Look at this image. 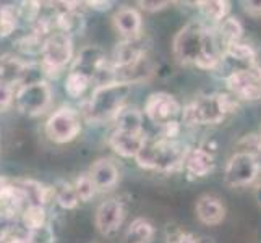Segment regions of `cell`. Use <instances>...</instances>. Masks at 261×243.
I'll return each instance as SVG.
<instances>
[{"label":"cell","mask_w":261,"mask_h":243,"mask_svg":"<svg viewBox=\"0 0 261 243\" xmlns=\"http://www.w3.org/2000/svg\"><path fill=\"white\" fill-rule=\"evenodd\" d=\"M239 99L230 93H214L196 96L182 111V123L187 127L219 125L230 114L239 111Z\"/></svg>","instance_id":"3"},{"label":"cell","mask_w":261,"mask_h":243,"mask_svg":"<svg viewBox=\"0 0 261 243\" xmlns=\"http://www.w3.org/2000/svg\"><path fill=\"white\" fill-rule=\"evenodd\" d=\"M137 5H140L141 10L145 12H149V13H156V12H161L164 10V8H167L170 5V2H167V0H164V2H149V0H145V2H138Z\"/></svg>","instance_id":"34"},{"label":"cell","mask_w":261,"mask_h":243,"mask_svg":"<svg viewBox=\"0 0 261 243\" xmlns=\"http://www.w3.org/2000/svg\"><path fill=\"white\" fill-rule=\"evenodd\" d=\"M255 65H258L255 49L251 47L250 44L237 42V44H232V46H229L222 52L221 64H219L218 70H221V68L226 70V73H224V76H226L233 70L248 68V67H255Z\"/></svg>","instance_id":"13"},{"label":"cell","mask_w":261,"mask_h":243,"mask_svg":"<svg viewBox=\"0 0 261 243\" xmlns=\"http://www.w3.org/2000/svg\"><path fill=\"white\" fill-rule=\"evenodd\" d=\"M216 169L214 154L203 146L188 148L187 156L184 159V170L190 180H200L208 177Z\"/></svg>","instance_id":"12"},{"label":"cell","mask_w":261,"mask_h":243,"mask_svg":"<svg viewBox=\"0 0 261 243\" xmlns=\"http://www.w3.org/2000/svg\"><path fill=\"white\" fill-rule=\"evenodd\" d=\"M114 28L123 39H138L143 31V18L133 7H120L112 16Z\"/></svg>","instance_id":"17"},{"label":"cell","mask_w":261,"mask_h":243,"mask_svg":"<svg viewBox=\"0 0 261 243\" xmlns=\"http://www.w3.org/2000/svg\"><path fill=\"white\" fill-rule=\"evenodd\" d=\"M41 8H42V4L41 2H21L20 7H18L20 20H24V21L34 24L36 21L39 20Z\"/></svg>","instance_id":"31"},{"label":"cell","mask_w":261,"mask_h":243,"mask_svg":"<svg viewBox=\"0 0 261 243\" xmlns=\"http://www.w3.org/2000/svg\"><path fill=\"white\" fill-rule=\"evenodd\" d=\"M26 64L18 60L13 56L0 57V83H7L15 86V83H21Z\"/></svg>","instance_id":"24"},{"label":"cell","mask_w":261,"mask_h":243,"mask_svg":"<svg viewBox=\"0 0 261 243\" xmlns=\"http://www.w3.org/2000/svg\"><path fill=\"white\" fill-rule=\"evenodd\" d=\"M24 238L28 243H54L56 241V235H54V230L49 224H46V226H42L39 229L28 230Z\"/></svg>","instance_id":"30"},{"label":"cell","mask_w":261,"mask_h":243,"mask_svg":"<svg viewBox=\"0 0 261 243\" xmlns=\"http://www.w3.org/2000/svg\"><path fill=\"white\" fill-rule=\"evenodd\" d=\"M47 215H46V208L39 204H28L21 214V224L26 230H34L42 226H46Z\"/></svg>","instance_id":"26"},{"label":"cell","mask_w":261,"mask_h":243,"mask_svg":"<svg viewBox=\"0 0 261 243\" xmlns=\"http://www.w3.org/2000/svg\"><path fill=\"white\" fill-rule=\"evenodd\" d=\"M256 200H258V203L261 204V182H259V185H258V188H256Z\"/></svg>","instance_id":"39"},{"label":"cell","mask_w":261,"mask_h":243,"mask_svg":"<svg viewBox=\"0 0 261 243\" xmlns=\"http://www.w3.org/2000/svg\"><path fill=\"white\" fill-rule=\"evenodd\" d=\"M172 52L178 64L200 70L216 71L221 64L222 49L211 26L201 20L187 23L172 41Z\"/></svg>","instance_id":"1"},{"label":"cell","mask_w":261,"mask_h":243,"mask_svg":"<svg viewBox=\"0 0 261 243\" xmlns=\"http://www.w3.org/2000/svg\"><path fill=\"white\" fill-rule=\"evenodd\" d=\"M7 243H28L24 237H10L7 240Z\"/></svg>","instance_id":"37"},{"label":"cell","mask_w":261,"mask_h":243,"mask_svg":"<svg viewBox=\"0 0 261 243\" xmlns=\"http://www.w3.org/2000/svg\"><path fill=\"white\" fill-rule=\"evenodd\" d=\"M16 109L28 117L44 114L52 104V88L47 81H39L33 85H23L16 89L15 96Z\"/></svg>","instance_id":"10"},{"label":"cell","mask_w":261,"mask_h":243,"mask_svg":"<svg viewBox=\"0 0 261 243\" xmlns=\"http://www.w3.org/2000/svg\"><path fill=\"white\" fill-rule=\"evenodd\" d=\"M154 235V226L145 218H137L125 230V243H151Z\"/></svg>","instance_id":"23"},{"label":"cell","mask_w":261,"mask_h":243,"mask_svg":"<svg viewBox=\"0 0 261 243\" xmlns=\"http://www.w3.org/2000/svg\"><path fill=\"white\" fill-rule=\"evenodd\" d=\"M196 10L200 12L203 23L208 26H218L230 16V4L226 0H204V2H196Z\"/></svg>","instance_id":"20"},{"label":"cell","mask_w":261,"mask_h":243,"mask_svg":"<svg viewBox=\"0 0 261 243\" xmlns=\"http://www.w3.org/2000/svg\"><path fill=\"white\" fill-rule=\"evenodd\" d=\"M125 206L120 200H106L97 206L96 215H94V224L97 232L104 237H109L112 233H115L122 227V224L125 221Z\"/></svg>","instance_id":"11"},{"label":"cell","mask_w":261,"mask_h":243,"mask_svg":"<svg viewBox=\"0 0 261 243\" xmlns=\"http://www.w3.org/2000/svg\"><path fill=\"white\" fill-rule=\"evenodd\" d=\"M18 21H20L18 7L5 5L0 8V38H8L13 34L18 28Z\"/></svg>","instance_id":"28"},{"label":"cell","mask_w":261,"mask_h":243,"mask_svg":"<svg viewBox=\"0 0 261 243\" xmlns=\"http://www.w3.org/2000/svg\"><path fill=\"white\" fill-rule=\"evenodd\" d=\"M146 138L148 137L145 133H133L114 128V131L109 134L107 143H109L111 149L117 156L125 159H135L141 151V148L145 146Z\"/></svg>","instance_id":"14"},{"label":"cell","mask_w":261,"mask_h":243,"mask_svg":"<svg viewBox=\"0 0 261 243\" xmlns=\"http://www.w3.org/2000/svg\"><path fill=\"white\" fill-rule=\"evenodd\" d=\"M190 146L180 140L167 138H146L145 146L141 148L138 156L135 157L138 167L154 172H175L184 169V159Z\"/></svg>","instance_id":"4"},{"label":"cell","mask_w":261,"mask_h":243,"mask_svg":"<svg viewBox=\"0 0 261 243\" xmlns=\"http://www.w3.org/2000/svg\"><path fill=\"white\" fill-rule=\"evenodd\" d=\"M44 130L50 141L67 145L82 133V115L73 107L64 105L49 117Z\"/></svg>","instance_id":"7"},{"label":"cell","mask_w":261,"mask_h":243,"mask_svg":"<svg viewBox=\"0 0 261 243\" xmlns=\"http://www.w3.org/2000/svg\"><path fill=\"white\" fill-rule=\"evenodd\" d=\"M89 177H91L93 183L96 185L97 192H106L114 188L119 183V167L115 166V162L109 157H101L94 160L91 167L88 170Z\"/></svg>","instance_id":"18"},{"label":"cell","mask_w":261,"mask_h":243,"mask_svg":"<svg viewBox=\"0 0 261 243\" xmlns=\"http://www.w3.org/2000/svg\"><path fill=\"white\" fill-rule=\"evenodd\" d=\"M167 243H200V241L192 233H188L182 229H175L174 232L167 233Z\"/></svg>","instance_id":"33"},{"label":"cell","mask_w":261,"mask_h":243,"mask_svg":"<svg viewBox=\"0 0 261 243\" xmlns=\"http://www.w3.org/2000/svg\"><path fill=\"white\" fill-rule=\"evenodd\" d=\"M259 140H261V138H259Z\"/></svg>","instance_id":"41"},{"label":"cell","mask_w":261,"mask_h":243,"mask_svg":"<svg viewBox=\"0 0 261 243\" xmlns=\"http://www.w3.org/2000/svg\"><path fill=\"white\" fill-rule=\"evenodd\" d=\"M227 93L239 101L256 102L261 99V65L233 70L224 76Z\"/></svg>","instance_id":"8"},{"label":"cell","mask_w":261,"mask_h":243,"mask_svg":"<svg viewBox=\"0 0 261 243\" xmlns=\"http://www.w3.org/2000/svg\"><path fill=\"white\" fill-rule=\"evenodd\" d=\"M12 182H10V180H8V178H5V177H0V192H2L4 190V188L7 186V185H10Z\"/></svg>","instance_id":"38"},{"label":"cell","mask_w":261,"mask_h":243,"mask_svg":"<svg viewBox=\"0 0 261 243\" xmlns=\"http://www.w3.org/2000/svg\"><path fill=\"white\" fill-rule=\"evenodd\" d=\"M54 198H56L57 204L64 209H73L78 204L80 198L75 192V186L67 182H60L54 186Z\"/></svg>","instance_id":"27"},{"label":"cell","mask_w":261,"mask_h":243,"mask_svg":"<svg viewBox=\"0 0 261 243\" xmlns=\"http://www.w3.org/2000/svg\"><path fill=\"white\" fill-rule=\"evenodd\" d=\"M259 138H261V134H259Z\"/></svg>","instance_id":"40"},{"label":"cell","mask_w":261,"mask_h":243,"mask_svg":"<svg viewBox=\"0 0 261 243\" xmlns=\"http://www.w3.org/2000/svg\"><path fill=\"white\" fill-rule=\"evenodd\" d=\"M73 186H75V192H76V195L80 198V201H83V203L91 200V198L97 192V188L93 183V180H91V177H89L88 172L78 175L76 180H75V183H73Z\"/></svg>","instance_id":"29"},{"label":"cell","mask_w":261,"mask_h":243,"mask_svg":"<svg viewBox=\"0 0 261 243\" xmlns=\"http://www.w3.org/2000/svg\"><path fill=\"white\" fill-rule=\"evenodd\" d=\"M15 86L7 85V83H0V114L7 112L15 102Z\"/></svg>","instance_id":"32"},{"label":"cell","mask_w":261,"mask_h":243,"mask_svg":"<svg viewBox=\"0 0 261 243\" xmlns=\"http://www.w3.org/2000/svg\"><path fill=\"white\" fill-rule=\"evenodd\" d=\"M115 128L123 131L133 133H145V114L135 105H127L125 109L117 115Z\"/></svg>","instance_id":"22"},{"label":"cell","mask_w":261,"mask_h":243,"mask_svg":"<svg viewBox=\"0 0 261 243\" xmlns=\"http://www.w3.org/2000/svg\"><path fill=\"white\" fill-rule=\"evenodd\" d=\"M16 185L24 192L26 198H28V204L46 206L54 198V186L42 185L39 182H36V180L31 178L16 180Z\"/></svg>","instance_id":"21"},{"label":"cell","mask_w":261,"mask_h":243,"mask_svg":"<svg viewBox=\"0 0 261 243\" xmlns=\"http://www.w3.org/2000/svg\"><path fill=\"white\" fill-rule=\"evenodd\" d=\"M261 175V162L258 152L237 151L229 157L224 167V183L229 188H244L255 183Z\"/></svg>","instance_id":"5"},{"label":"cell","mask_w":261,"mask_h":243,"mask_svg":"<svg viewBox=\"0 0 261 243\" xmlns=\"http://www.w3.org/2000/svg\"><path fill=\"white\" fill-rule=\"evenodd\" d=\"M196 218L208 227H216L226 219V206L214 195H201L195 203Z\"/></svg>","instance_id":"16"},{"label":"cell","mask_w":261,"mask_h":243,"mask_svg":"<svg viewBox=\"0 0 261 243\" xmlns=\"http://www.w3.org/2000/svg\"><path fill=\"white\" fill-rule=\"evenodd\" d=\"M86 5L91 8V10H94V12H109L111 8L114 7L112 2H104V0H101V2L93 0V2H86Z\"/></svg>","instance_id":"36"},{"label":"cell","mask_w":261,"mask_h":243,"mask_svg":"<svg viewBox=\"0 0 261 243\" xmlns=\"http://www.w3.org/2000/svg\"><path fill=\"white\" fill-rule=\"evenodd\" d=\"M28 206V198L16 182H12L0 192V221H12L20 215Z\"/></svg>","instance_id":"15"},{"label":"cell","mask_w":261,"mask_h":243,"mask_svg":"<svg viewBox=\"0 0 261 243\" xmlns=\"http://www.w3.org/2000/svg\"><path fill=\"white\" fill-rule=\"evenodd\" d=\"M242 5H244V10L247 15L253 18L261 16V0H256V2H242Z\"/></svg>","instance_id":"35"},{"label":"cell","mask_w":261,"mask_h":243,"mask_svg":"<svg viewBox=\"0 0 261 243\" xmlns=\"http://www.w3.org/2000/svg\"><path fill=\"white\" fill-rule=\"evenodd\" d=\"M211 28L214 31V36L218 39L222 52L229 46H232V44L240 42L242 34H244V26H242L240 20L236 16H227L218 26H211Z\"/></svg>","instance_id":"19"},{"label":"cell","mask_w":261,"mask_h":243,"mask_svg":"<svg viewBox=\"0 0 261 243\" xmlns=\"http://www.w3.org/2000/svg\"><path fill=\"white\" fill-rule=\"evenodd\" d=\"M182 111L184 107L180 105L175 96L164 91L149 94L143 107L145 117L158 128H163L174 122H182Z\"/></svg>","instance_id":"9"},{"label":"cell","mask_w":261,"mask_h":243,"mask_svg":"<svg viewBox=\"0 0 261 243\" xmlns=\"http://www.w3.org/2000/svg\"><path fill=\"white\" fill-rule=\"evenodd\" d=\"M89 83H91V79H89L86 75L80 73V71H73L70 70L68 75H67V79H65V93L68 97L71 99H80L85 93L86 89L89 88Z\"/></svg>","instance_id":"25"},{"label":"cell","mask_w":261,"mask_h":243,"mask_svg":"<svg viewBox=\"0 0 261 243\" xmlns=\"http://www.w3.org/2000/svg\"><path fill=\"white\" fill-rule=\"evenodd\" d=\"M132 83L127 81H109V83L96 85L89 96L83 115L89 123H107L115 122L125 107L132 93Z\"/></svg>","instance_id":"2"},{"label":"cell","mask_w":261,"mask_h":243,"mask_svg":"<svg viewBox=\"0 0 261 243\" xmlns=\"http://www.w3.org/2000/svg\"><path fill=\"white\" fill-rule=\"evenodd\" d=\"M41 65L44 68L46 75H57L59 71L64 70L73 59V41L71 36L54 31L49 34L42 46V53H41Z\"/></svg>","instance_id":"6"}]
</instances>
